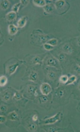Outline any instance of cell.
<instances>
[{
	"label": "cell",
	"mask_w": 80,
	"mask_h": 132,
	"mask_svg": "<svg viewBox=\"0 0 80 132\" xmlns=\"http://www.w3.org/2000/svg\"><path fill=\"white\" fill-rule=\"evenodd\" d=\"M39 42L42 43H45L46 41H47L48 40V38L47 36H45V35H39Z\"/></svg>",
	"instance_id": "d4e9b609"
},
{
	"label": "cell",
	"mask_w": 80,
	"mask_h": 132,
	"mask_svg": "<svg viewBox=\"0 0 80 132\" xmlns=\"http://www.w3.org/2000/svg\"><path fill=\"white\" fill-rule=\"evenodd\" d=\"M22 98H23V95L19 92H16L13 96V100H15V101H20Z\"/></svg>",
	"instance_id": "603a6c76"
},
{
	"label": "cell",
	"mask_w": 80,
	"mask_h": 132,
	"mask_svg": "<svg viewBox=\"0 0 80 132\" xmlns=\"http://www.w3.org/2000/svg\"><path fill=\"white\" fill-rule=\"evenodd\" d=\"M28 93L30 95H34L35 93L36 92V87L33 86V85H29L27 89Z\"/></svg>",
	"instance_id": "2e32d148"
},
{
	"label": "cell",
	"mask_w": 80,
	"mask_h": 132,
	"mask_svg": "<svg viewBox=\"0 0 80 132\" xmlns=\"http://www.w3.org/2000/svg\"><path fill=\"white\" fill-rule=\"evenodd\" d=\"M75 71H76L78 73H79V65H76V67H75Z\"/></svg>",
	"instance_id": "d590c367"
},
{
	"label": "cell",
	"mask_w": 80,
	"mask_h": 132,
	"mask_svg": "<svg viewBox=\"0 0 80 132\" xmlns=\"http://www.w3.org/2000/svg\"><path fill=\"white\" fill-rule=\"evenodd\" d=\"M37 120H38V115H37V114L34 115L33 117H32V120L35 122V121H36Z\"/></svg>",
	"instance_id": "836d02e7"
},
{
	"label": "cell",
	"mask_w": 80,
	"mask_h": 132,
	"mask_svg": "<svg viewBox=\"0 0 80 132\" xmlns=\"http://www.w3.org/2000/svg\"><path fill=\"white\" fill-rule=\"evenodd\" d=\"M57 43H58V41H57V40L55 39V38L50 39V40H49L47 41V43L49 44V45H50V46H56V45L57 44Z\"/></svg>",
	"instance_id": "7402d4cb"
},
{
	"label": "cell",
	"mask_w": 80,
	"mask_h": 132,
	"mask_svg": "<svg viewBox=\"0 0 80 132\" xmlns=\"http://www.w3.org/2000/svg\"><path fill=\"white\" fill-rule=\"evenodd\" d=\"M10 5V2L7 0H4V1H2V2L0 3V7L2 10H7L8 8V7Z\"/></svg>",
	"instance_id": "9a60e30c"
},
{
	"label": "cell",
	"mask_w": 80,
	"mask_h": 132,
	"mask_svg": "<svg viewBox=\"0 0 80 132\" xmlns=\"http://www.w3.org/2000/svg\"><path fill=\"white\" fill-rule=\"evenodd\" d=\"M29 80L32 81H36L38 80V74L36 71H31L29 75Z\"/></svg>",
	"instance_id": "9c48e42d"
},
{
	"label": "cell",
	"mask_w": 80,
	"mask_h": 132,
	"mask_svg": "<svg viewBox=\"0 0 80 132\" xmlns=\"http://www.w3.org/2000/svg\"><path fill=\"white\" fill-rule=\"evenodd\" d=\"M48 100H49V98H48V97L47 95H43V96H42L39 98V101L41 103H46V102L48 101Z\"/></svg>",
	"instance_id": "83f0119b"
},
{
	"label": "cell",
	"mask_w": 80,
	"mask_h": 132,
	"mask_svg": "<svg viewBox=\"0 0 80 132\" xmlns=\"http://www.w3.org/2000/svg\"><path fill=\"white\" fill-rule=\"evenodd\" d=\"M18 27L15 26L13 24H10L8 26V32L10 34V35H15L17 32H18Z\"/></svg>",
	"instance_id": "5b68a950"
},
{
	"label": "cell",
	"mask_w": 80,
	"mask_h": 132,
	"mask_svg": "<svg viewBox=\"0 0 80 132\" xmlns=\"http://www.w3.org/2000/svg\"><path fill=\"white\" fill-rule=\"evenodd\" d=\"M31 62H32V63L36 65V64H41L42 63V58H40L38 56H36V57H34L31 60Z\"/></svg>",
	"instance_id": "d6986e66"
},
{
	"label": "cell",
	"mask_w": 80,
	"mask_h": 132,
	"mask_svg": "<svg viewBox=\"0 0 80 132\" xmlns=\"http://www.w3.org/2000/svg\"><path fill=\"white\" fill-rule=\"evenodd\" d=\"M19 66V65L18 63H15V64H12L10 66L7 67V73H8L9 75H12L16 71V69L18 68V67Z\"/></svg>",
	"instance_id": "3957f363"
},
{
	"label": "cell",
	"mask_w": 80,
	"mask_h": 132,
	"mask_svg": "<svg viewBox=\"0 0 80 132\" xmlns=\"http://www.w3.org/2000/svg\"><path fill=\"white\" fill-rule=\"evenodd\" d=\"M61 116H62V113L59 112V113L56 114L53 117H49V118H45L43 123L45 124H53V123H55L57 121L59 120L61 118Z\"/></svg>",
	"instance_id": "6da1fadb"
},
{
	"label": "cell",
	"mask_w": 80,
	"mask_h": 132,
	"mask_svg": "<svg viewBox=\"0 0 80 132\" xmlns=\"http://www.w3.org/2000/svg\"><path fill=\"white\" fill-rule=\"evenodd\" d=\"M28 3V1H27V0H23H23H21L20 1V4H22L23 7H25Z\"/></svg>",
	"instance_id": "d6a6232c"
},
{
	"label": "cell",
	"mask_w": 80,
	"mask_h": 132,
	"mask_svg": "<svg viewBox=\"0 0 80 132\" xmlns=\"http://www.w3.org/2000/svg\"><path fill=\"white\" fill-rule=\"evenodd\" d=\"M16 18V13L13 12H10L6 15V19L8 21H13Z\"/></svg>",
	"instance_id": "52a82bcc"
},
{
	"label": "cell",
	"mask_w": 80,
	"mask_h": 132,
	"mask_svg": "<svg viewBox=\"0 0 80 132\" xmlns=\"http://www.w3.org/2000/svg\"><path fill=\"white\" fill-rule=\"evenodd\" d=\"M62 50H63V51L64 53L68 54H70L72 53V48H71V46L69 44H65L63 46Z\"/></svg>",
	"instance_id": "ba28073f"
},
{
	"label": "cell",
	"mask_w": 80,
	"mask_h": 132,
	"mask_svg": "<svg viewBox=\"0 0 80 132\" xmlns=\"http://www.w3.org/2000/svg\"><path fill=\"white\" fill-rule=\"evenodd\" d=\"M7 118L4 116H0V123H4L6 122Z\"/></svg>",
	"instance_id": "1f68e13d"
},
{
	"label": "cell",
	"mask_w": 80,
	"mask_h": 132,
	"mask_svg": "<svg viewBox=\"0 0 80 132\" xmlns=\"http://www.w3.org/2000/svg\"><path fill=\"white\" fill-rule=\"evenodd\" d=\"M66 57H65V55L64 54H61L59 55V57H58V60H59L61 62H63L65 60Z\"/></svg>",
	"instance_id": "f546056e"
},
{
	"label": "cell",
	"mask_w": 80,
	"mask_h": 132,
	"mask_svg": "<svg viewBox=\"0 0 80 132\" xmlns=\"http://www.w3.org/2000/svg\"><path fill=\"white\" fill-rule=\"evenodd\" d=\"M44 10L47 13H53V10H54V7L53 4H46L45 7H44Z\"/></svg>",
	"instance_id": "4fadbf2b"
},
{
	"label": "cell",
	"mask_w": 80,
	"mask_h": 132,
	"mask_svg": "<svg viewBox=\"0 0 80 132\" xmlns=\"http://www.w3.org/2000/svg\"><path fill=\"white\" fill-rule=\"evenodd\" d=\"M44 48H45V49L47 51H50V50H53V46H50L47 43H45L44 44Z\"/></svg>",
	"instance_id": "f1b7e54d"
},
{
	"label": "cell",
	"mask_w": 80,
	"mask_h": 132,
	"mask_svg": "<svg viewBox=\"0 0 80 132\" xmlns=\"http://www.w3.org/2000/svg\"><path fill=\"white\" fill-rule=\"evenodd\" d=\"M68 79H69V77L66 75H63L60 77V82L63 83V84H66Z\"/></svg>",
	"instance_id": "cb8c5ba5"
},
{
	"label": "cell",
	"mask_w": 80,
	"mask_h": 132,
	"mask_svg": "<svg viewBox=\"0 0 80 132\" xmlns=\"http://www.w3.org/2000/svg\"><path fill=\"white\" fill-rule=\"evenodd\" d=\"M37 128V125L35 123L34 121L33 122H30L28 125V129L30 131H35Z\"/></svg>",
	"instance_id": "7c38bea8"
},
{
	"label": "cell",
	"mask_w": 80,
	"mask_h": 132,
	"mask_svg": "<svg viewBox=\"0 0 80 132\" xmlns=\"http://www.w3.org/2000/svg\"><path fill=\"white\" fill-rule=\"evenodd\" d=\"M26 22H27V18L26 16L22 17L18 21V26L19 27V28H23V27H24L26 26Z\"/></svg>",
	"instance_id": "8992f818"
},
{
	"label": "cell",
	"mask_w": 80,
	"mask_h": 132,
	"mask_svg": "<svg viewBox=\"0 0 80 132\" xmlns=\"http://www.w3.org/2000/svg\"><path fill=\"white\" fill-rule=\"evenodd\" d=\"M20 3H18V4H15V5H13V7L12 8V12L13 13H18V10H19V8H20Z\"/></svg>",
	"instance_id": "484cf974"
},
{
	"label": "cell",
	"mask_w": 80,
	"mask_h": 132,
	"mask_svg": "<svg viewBox=\"0 0 80 132\" xmlns=\"http://www.w3.org/2000/svg\"><path fill=\"white\" fill-rule=\"evenodd\" d=\"M47 76H48L49 79L52 80V81H54V80L56 79L57 75H56V73H55L54 71H49V72L47 73Z\"/></svg>",
	"instance_id": "ac0fdd59"
},
{
	"label": "cell",
	"mask_w": 80,
	"mask_h": 132,
	"mask_svg": "<svg viewBox=\"0 0 80 132\" xmlns=\"http://www.w3.org/2000/svg\"><path fill=\"white\" fill-rule=\"evenodd\" d=\"M76 76H71L70 78H69L68 81H67V84H68V85L73 84V83L76 81Z\"/></svg>",
	"instance_id": "4316f807"
},
{
	"label": "cell",
	"mask_w": 80,
	"mask_h": 132,
	"mask_svg": "<svg viewBox=\"0 0 80 132\" xmlns=\"http://www.w3.org/2000/svg\"><path fill=\"white\" fill-rule=\"evenodd\" d=\"M2 99L4 101H8L10 98H11V94H10V92L9 90H7V91L4 92L3 94H2Z\"/></svg>",
	"instance_id": "8fae6325"
},
{
	"label": "cell",
	"mask_w": 80,
	"mask_h": 132,
	"mask_svg": "<svg viewBox=\"0 0 80 132\" xmlns=\"http://www.w3.org/2000/svg\"><path fill=\"white\" fill-rule=\"evenodd\" d=\"M64 94H65V91L62 88L58 89L55 93V95L57 97V98H62V97L64 95Z\"/></svg>",
	"instance_id": "ffe728a7"
},
{
	"label": "cell",
	"mask_w": 80,
	"mask_h": 132,
	"mask_svg": "<svg viewBox=\"0 0 80 132\" xmlns=\"http://www.w3.org/2000/svg\"><path fill=\"white\" fill-rule=\"evenodd\" d=\"M65 4V2L63 1V0H59V1H56L55 3V7L57 8V9H60V8H62L64 6Z\"/></svg>",
	"instance_id": "44dd1931"
},
{
	"label": "cell",
	"mask_w": 80,
	"mask_h": 132,
	"mask_svg": "<svg viewBox=\"0 0 80 132\" xmlns=\"http://www.w3.org/2000/svg\"><path fill=\"white\" fill-rule=\"evenodd\" d=\"M7 83V78L5 76H0V87H4Z\"/></svg>",
	"instance_id": "e0dca14e"
},
{
	"label": "cell",
	"mask_w": 80,
	"mask_h": 132,
	"mask_svg": "<svg viewBox=\"0 0 80 132\" xmlns=\"http://www.w3.org/2000/svg\"><path fill=\"white\" fill-rule=\"evenodd\" d=\"M47 131H50V132H51V131H57V129L55 127H50V128H47Z\"/></svg>",
	"instance_id": "e575fe53"
},
{
	"label": "cell",
	"mask_w": 80,
	"mask_h": 132,
	"mask_svg": "<svg viewBox=\"0 0 80 132\" xmlns=\"http://www.w3.org/2000/svg\"><path fill=\"white\" fill-rule=\"evenodd\" d=\"M40 91L42 95H48L51 91H52V87L48 84V83H43L40 86Z\"/></svg>",
	"instance_id": "7a4b0ae2"
},
{
	"label": "cell",
	"mask_w": 80,
	"mask_h": 132,
	"mask_svg": "<svg viewBox=\"0 0 80 132\" xmlns=\"http://www.w3.org/2000/svg\"><path fill=\"white\" fill-rule=\"evenodd\" d=\"M33 2L35 5L38 7H45L46 5V1H45V0H35Z\"/></svg>",
	"instance_id": "5bb4252c"
},
{
	"label": "cell",
	"mask_w": 80,
	"mask_h": 132,
	"mask_svg": "<svg viewBox=\"0 0 80 132\" xmlns=\"http://www.w3.org/2000/svg\"><path fill=\"white\" fill-rule=\"evenodd\" d=\"M47 65L52 67H57V61L53 57H50L47 61Z\"/></svg>",
	"instance_id": "277c9868"
},
{
	"label": "cell",
	"mask_w": 80,
	"mask_h": 132,
	"mask_svg": "<svg viewBox=\"0 0 80 132\" xmlns=\"http://www.w3.org/2000/svg\"><path fill=\"white\" fill-rule=\"evenodd\" d=\"M0 111L2 112H6L7 111V106L6 105H2L0 106Z\"/></svg>",
	"instance_id": "4dcf8cb0"
},
{
	"label": "cell",
	"mask_w": 80,
	"mask_h": 132,
	"mask_svg": "<svg viewBox=\"0 0 80 132\" xmlns=\"http://www.w3.org/2000/svg\"><path fill=\"white\" fill-rule=\"evenodd\" d=\"M8 117H9V119H10L11 120L15 121V120H18V115L16 113V112L13 111V112L8 114Z\"/></svg>",
	"instance_id": "30bf717a"
}]
</instances>
